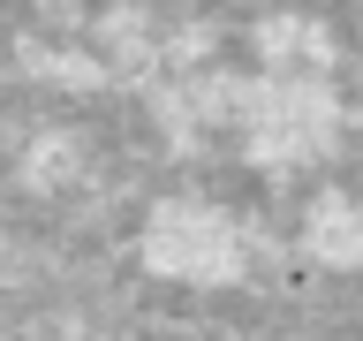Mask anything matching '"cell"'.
I'll return each instance as SVG.
<instances>
[{"instance_id":"obj_2","label":"cell","mask_w":363,"mask_h":341,"mask_svg":"<svg viewBox=\"0 0 363 341\" xmlns=\"http://www.w3.org/2000/svg\"><path fill=\"white\" fill-rule=\"evenodd\" d=\"M340 144V91L325 76H250L242 121H235V152L257 175H303Z\"/></svg>"},{"instance_id":"obj_3","label":"cell","mask_w":363,"mask_h":341,"mask_svg":"<svg viewBox=\"0 0 363 341\" xmlns=\"http://www.w3.org/2000/svg\"><path fill=\"white\" fill-rule=\"evenodd\" d=\"M250 53H257L265 76H325L340 61V38H333V23L318 16V8L288 0V8H265V16L250 23Z\"/></svg>"},{"instance_id":"obj_1","label":"cell","mask_w":363,"mask_h":341,"mask_svg":"<svg viewBox=\"0 0 363 341\" xmlns=\"http://www.w3.org/2000/svg\"><path fill=\"white\" fill-rule=\"evenodd\" d=\"M250 258H257V235L197 190L152 197V212L136 227V266L167 288H235L250 273Z\"/></svg>"},{"instance_id":"obj_4","label":"cell","mask_w":363,"mask_h":341,"mask_svg":"<svg viewBox=\"0 0 363 341\" xmlns=\"http://www.w3.org/2000/svg\"><path fill=\"white\" fill-rule=\"evenodd\" d=\"M295 250L318 273H363V190L348 182H318L303 220H295Z\"/></svg>"}]
</instances>
